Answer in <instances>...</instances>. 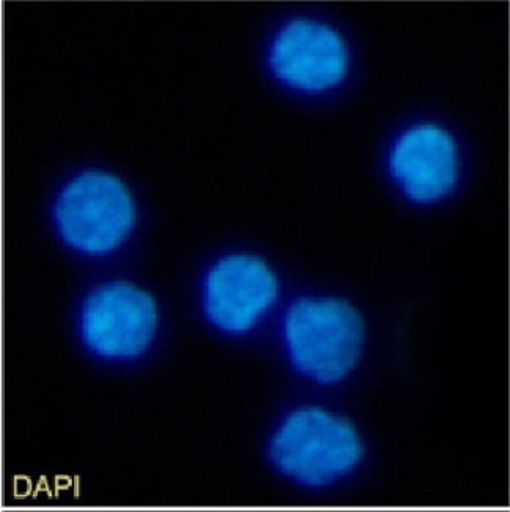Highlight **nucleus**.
I'll return each mask as SVG.
<instances>
[{"mask_svg":"<svg viewBox=\"0 0 510 512\" xmlns=\"http://www.w3.org/2000/svg\"><path fill=\"white\" fill-rule=\"evenodd\" d=\"M259 453L275 478L303 491H327L365 464L368 443L357 421L330 404L292 399L267 418Z\"/></svg>","mask_w":510,"mask_h":512,"instance_id":"1","label":"nucleus"},{"mask_svg":"<svg viewBox=\"0 0 510 512\" xmlns=\"http://www.w3.org/2000/svg\"><path fill=\"white\" fill-rule=\"evenodd\" d=\"M162 327L159 300L132 278H98L84 289L73 311L77 348L104 373L143 368L161 343Z\"/></svg>","mask_w":510,"mask_h":512,"instance_id":"2","label":"nucleus"},{"mask_svg":"<svg viewBox=\"0 0 510 512\" xmlns=\"http://www.w3.org/2000/svg\"><path fill=\"white\" fill-rule=\"evenodd\" d=\"M280 343L292 376L313 388L333 390L360 368L365 318L343 297H297L281 319Z\"/></svg>","mask_w":510,"mask_h":512,"instance_id":"3","label":"nucleus"},{"mask_svg":"<svg viewBox=\"0 0 510 512\" xmlns=\"http://www.w3.org/2000/svg\"><path fill=\"white\" fill-rule=\"evenodd\" d=\"M52 224L66 252L87 263H106L126 252L139 214L118 176L88 170L62 187L52 208Z\"/></svg>","mask_w":510,"mask_h":512,"instance_id":"4","label":"nucleus"},{"mask_svg":"<svg viewBox=\"0 0 510 512\" xmlns=\"http://www.w3.org/2000/svg\"><path fill=\"white\" fill-rule=\"evenodd\" d=\"M277 271L258 253L226 252L206 266L198 283L201 318L220 337L245 340L264 326L277 308Z\"/></svg>","mask_w":510,"mask_h":512,"instance_id":"5","label":"nucleus"},{"mask_svg":"<svg viewBox=\"0 0 510 512\" xmlns=\"http://www.w3.org/2000/svg\"><path fill=\"white\" fill-rule=\"evenodd\" d=\"M269 66L278 81L302 92H325L343 82L349 70L344 38L310 19L288 22L272 41Z\"/></svg>","mask_w":510,"mask_h":512,"instance_id":"6","label":"nucleus"},{"mask_svg":"<svg viewBox=\"0 0 510 512\" xmlns=\"http://www.w3.org/2000/svg\"><path fill=\"white\" fill-rule=\"evenodd\" d=\"M390 170L415 203H434L448 195L459 176V151L451 134L435 125H418L399 137Z\"/></svg>","mask_w":510,"mask_h":512,"instance_id":"7","label":"nucleus"},{"mask_svg":"<svg viewBox=\"0 0 510 512\" xmlns=\"http://www.w3.org/2000/svg\"><path fill=\"white\" fill-rule=\"evenodd\" d=\"M46 512H143L126 508H59Z\"/></svg>","mask_w":510,"mask_h":512,"instance_id":"8","label":"nucleus"}]
</instances>
